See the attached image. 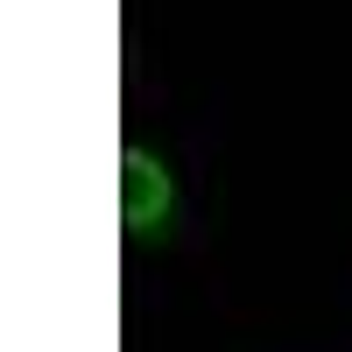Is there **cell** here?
Returning a JSON list of instances; mask_svg holds the SVG:
<instances>
[{"label":"cell","mask_w":352,"mask_h":352,"mask_svg":"<svg viewBox=\"0 0 352 352\" xmlns=\"http://www.w3.org/2000/svg\"><path fill=\"white\" fill-rule=\"evenodd\" d=\"M176 212V190H169V169L148 155V148H120V226L127 240H148V232H162Z\"/></svg>","instance_id":"cell-1"}]
</instances>
